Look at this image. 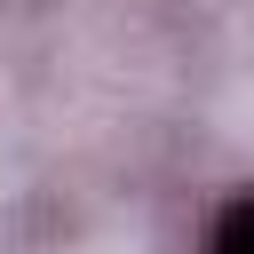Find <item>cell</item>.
Returning <instances> with one entry per match:
<instances>
[{"label": "cell", "instance_id": "6da1fadb", "mask_svg": "<svg viewBox=\"0 0 254 254\" xmlns=\"http://www.w3.org/2000/svg\"><path fill=\"white\" fill-rule=\"evenodd\" d=\"M214 254H254V198L222 214V230H214Z\"/></svg>", "mask_w": 254, "mask_h": 254}]
</instances>
